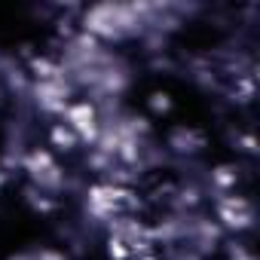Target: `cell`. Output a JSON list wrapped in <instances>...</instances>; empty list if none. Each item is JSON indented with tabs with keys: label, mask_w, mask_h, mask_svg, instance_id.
<instances>
[{
	"label": "cell",
	"mask_w": 260,
	"mask_h": 260,
	"mask_svg": "<svg viewBox=\"0 0 260 260\" xmlns=\"http://www.w3.org/2000/svg\"><path fill=\"white\" fill-rule=\"evenodd\" d=\"M156 7H144V4H98L83 10L80 16V31L101 40V43H113L122 37L141 34L147 22V16Z\"/></svg>",
	"instance_id": "6da1fadb"
},
{
	"label": "cell",
	"mask_w": 260,
	"mask_h": 260,
	"mask_svg": "<svg viewBox=\"0 0 260 260\" xmlns=\"http://www.w3.org/2000/svg\"><path fill=\"white\" fill-rule=\"evenodd\" d=\"M22 169L40 187V193H58L64 187V172H61V166L55 162V156L49 150H40V147L28 150L22 156Z\"/></svg>",
	"instance_id": "7a4b0ae2"
},
{
	"label": "cell",
	"mask_w": 260,
	"mask_h": 260,
	"mask_svg": "<svg viewBox=\"0 0 260 260\" xmlns=\"http://www.w3.org/2000/svg\"><path fill=\"white\" fill-rule=\"evenodd\" d=\"M61 122L80 138V144H95L98 135H101V122H104V119H101V113H98V104L89 101V98H83V101H71V104H68Z\"/></svg>",
	"instance_id": "3957f363"
},
{
	"label": "cell",
	"mask_w": 260,
	"mask_h": 260,
	"mask_svg": "<svg viewBox=\"0 0 260 260\" xmlns=\"http://www.w3.org/2000/svg\"><path fill=\"white\" fill-rule=\"evenodd\" d=\"M214 223L220 226V230H226V233H245V230H251L254 226V211H251V205L242 199V196H236V193H223V196H217V202H214Z\"/></svg>",
	"instance_id": "277c9868"
},
{
	"label": "cell",
	"mask_w": 260,
	"mask_h": 260,
	"mask_svg": "<svg viewBox=\"0 0 260 260\" xmlns=\"http://www.w3.org/2000/svg\"><path fill=\"white\" fill-rule=\"evenodd\" d=\"M31 95H34V104L49 113V116H64L71 98H74V89H71V80H34L31 86Z\"/></svg>",
	"instance_id": "5b68a950"
},
{
	"label": "cell",
	"mask_w": 260,
	"mask_h": 260,
	"mask_svg": "<svg viewBox=\"0 0 260 260\" xmlns=\"http://www.w3.org/2000/svg\"><path fill=\"white\" fill-rule=\"evenodd\" d=\"M49 144L58 150V153H74L77 147H80V138L71 132V128L58 119V122H52L49 125Z\"/></svg>",
	"instance_id": "8992f818"
},
{
	"label": "cell",
	"mask_w": 260,
	"mask_h": 260,
	"mask_svg": "<svg viewBox=\"0 0 260 260\" xmlns=\"http://www.w3.org/2000/svg\"><path fill=\"white\" fill-rule=\"evenodd\" d=\"M31 77H34L37 83H40V80H68L64 64H58V61H52V58H46V55L31 58Z\"/></svg>",
	"instance_id": "52a82bcc"
},
{
	"label": "cell",
	"mask_w": 260,
	"mask_h": 260,
	"mask_svg": "<svg viewBox=\"0 0 260 260\" xmlns=\"http://www.w3.org/2000/svg\"><path fill=\"white\" fill-rule=\"evenodd\" d=\"M169 144H172L178 153H196V150L202 147V135L193 132V128H175L172 138H169Z\"/></svg>",
	"instance_id": "ba28073f"
},
{
	"label": "cell",
	"mask_w": 260,
	"mask_h": 260,
	"mask_svg": "<svg viewBox=\"0 0 260 260\" xmlns=\"http://www.w3.org/2000/svg\"><path fill=\"white\" fill-rule=\"evenodd\" d=\"M211 184H214V190L223 196V193H233V190H236L239 175H236V169H230V166H217V169L211 172Z\"/></svg>",
	"instance_id": "9c48e42d"
},
{
	"label": "cell",
	"mask_w": 260,
	"mask_h": 260,
	"mask_svg": "<svg viewBox=\"0 0 260 260\" xmlns=\"http://www.w3.org/2000/svg\"><path fill=\"white\" fill-rule=\"evenodd\" d=\"M150 107H153L156 113L172 110V98H169V92H153V95H150Z\"/></svg>",
	"instance_id": "30bf717a"
},
{
	"label": "cell",
	"mask_w": 260,
	"mask_h": 260,
	"mask_svg": "<svg viewBox=\"0 0 260 260\" xmlns=\"http://www.w3.org/2000/svg\"><path fill=\"white\" fill-rule=\"evenodd\" d=\"M239 141H242V150L245 153H254V135H242Z\"/></svg>",
	"instance_id": "8fae6325"
},
{
	"label": "cell",
	"mask_w": 260,
	"mask_h": 260,
	"mask_svg": "<svg viewBox=\"0 0 260 260\" xmlns=\"http://www.w3.org/2000/svg\"><path fill=\"white\" fill-rule=\"evenodd\" d=\"M135 260H159V254H156V251H150V254H141V257H135Z\"/></svg>",
	"instance_id": "7c38bea8"
},
{
	"label": "cell",
	"mask_w": 260,
	"mask_h": 260,
	"mask_svg": "<svg viewBox=\"0 0 260 260\" xmlns=\"http://www.w3.org/2000/svg\"><path fill=\"white\" fill-rule=\"evenodd\" d=\"M7 184V169H0V187Z\"/></svg>",
	"instance_id": "4fadbf2b"
}]
</instances>
